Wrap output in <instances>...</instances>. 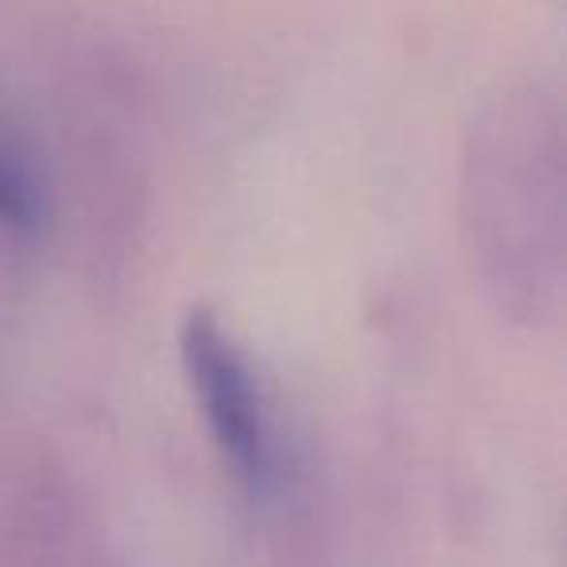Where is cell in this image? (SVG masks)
Segmentation results:
<instances>
[{"mask_svg":"<svg viewBox=\"0 0 567 567\" xmlns=\"http://www.w3.org/2000/svg\"><path fill=\"white\" fill-rule=\"evenodd\" d=\"M43 190L28 159L0 136V226L35 229L43 221Z\"/></svg>","mask_w":567,"mask_h":567,"instance_id":"2","label":"cell"},{"mask_svg":"<svg viewBox=\"0 0 567 567\" xmlns=\"http://www.w3.org/2000/svg\"><path fill=\"white\" fill-rule=\"evenodd\" d=\"M179 354L221 458L249 494H265L272 478V443L257 378L241 347L210 308H190L179 327Z\"/></svg>","mask_w":567,"mask_h":567,"instance_id":"1","label":"cell"}]
</instances>
